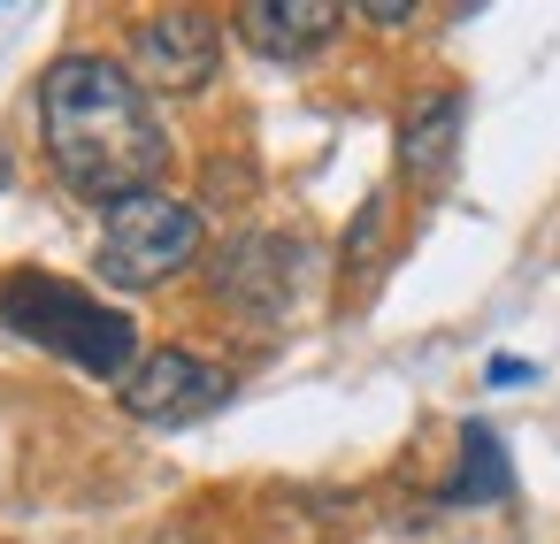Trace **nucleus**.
<instances>
[{"label": "nucleus", "mask_w": 560, "mask_h": 544, "mask_svg": "<svg viewBox=\"0 0 560 544\" xmlns=\"http://www.w3.org/2000/svg\"><path fill=\"white\" fill-rule=\"evenodd\" d=\"M460 123H468V100H460V93H430V100H415L407 123H399V177L422 185V192H438V185L453 177Z\"/></svg>", "instance_id": "0eeeda50"}, {"label": "nucleus", "mask_w": 560, "mask_h": 544, "mask_svg": "<svg viewBox=\"0 0 560 544\" xmlns=\"http://www.w3.org/2000/svg\"><path fill=\"white\" fill-rule=\"evenodd\" d=\"M0 322H9L16 338L47 345L55 360L85 368V376H131L139 368V330L124 307L47 276V269H16V276H0Z\"/></svg>", "instance_id": "f03ea898"}, {"label": "nucleus", "mask_w": 560, "mask_h": 544, "mask_svg": "<svg viewBox=\"0 0 560 544\" xmlns=\"http://www.w3.org/2000/svg\"><path fill=\"white\" fill-rule=\"evenodd\" d=\"M369 24H384V32H399V24H415V9H361Z\"/></svg>", "instance_id": "9b49d317"}, {"label": "nucleus", "mask_w": 560, "mask_h": 544, "mask_svg": "<svg viewBox=\"0 0 560 544\" xmlns=\"http://www.w3.org/2000/svg\"><path fill=\"white\" fill-rule=\"evenodd\" d=\"M292 269H300V246L292 238H238L223 261H215V299L231 315H254V322H277L292 307Z\"/></svg>", "instance_id": "423d86ee"}, {"label": "nucleus", "mask_w": 560, "mask_h": 544, "mask_svg": "<svg viewBox=\"0 0 560 544\" xmlns=\"http://www.w3.org/2000/svg\"><path fill=\"white\" fill-rule=\"evenodd\" d=\"M223 62V39L200 9H154L131 24V70L154 85V93H200Z\"/></svg>", "instance_id": "39448f33"}, {"label": "nucleus", "mask_w": 560, "mask_h": 544, "mask_svg": "<svg viewBox=\"0 0 560 544\" xmlns=\"http://www.w3.org/2000/svg\"><path fill=\"white\" fill-rule=\"evenodd\" d=\"M529 376H537V368H529L522 353H499V360H491V383H499V391H514V383H529Z\"/></svg>", "instance_id": "9d476101"}, {"label": "nucleus", "mask_w": 560, "mask_h": 544, "mask_svg": "<svg viewBox=\"0 0 560 544\" xmlns=\"http://www.w3.org/2000/svg\"><path fill=\"white\" fill-rule=\"evenodd\" d=\"M192 253H200V215L170 192H139V200L108 208V223H101V276L124 292L170 284Z\"/></svg>", "instance_id": "7ed1b4c3"}, {"label": "nucleus", "mask_w": 560, "mask_h": 544, "mask_svg": "<svg viewBox=\"0 0 560 544\" xmlns=\"http://www.w3.org/2000/svg\"><path fill=\"white\" fill-rule=\"evenodd\" d=\"M39 139L70 192L85 200H139L170 169V131L147 100V85L108 55H62L39 78Z\"/></svg>", "instance_id": "f257e3e1"}, {"label": "nucleus", "mask_w": 560, "mask_h": 544, "mask_svg": "<svg viewBox=\"0 0 560 544\" xmlns=\"http://www.w3.org/2000/svg\"><path fill=\"white\" fill-rule=\"evenodd\" d=\"M506 483H514V468H506L499 429H491V422H468V429H460V468H453L445 498H453V506H491V498H506Z\"/></svg>", "instance_id": "1a4fd4ad"}, {"label": "nucleus", "mask_w": 560, "mask_h": 544, "mask_svg": "<svg viewBox=\"0 0 560 544\" xmlns=\"http://www.w3.org/2000/svg\"><path fill=\"white\" fill-rule=\"evenodd\" d=\"M223 399H231V376H223L215 360H200V353H177V345L147 353V360L124 376V406H131L139 422H154V429H185V422L215 414Z\"/></svg>", "instance_id": "20e7f679"}, {"label": "nucleus", "mask_w": 560, "mask_h": 544, "mask_svg": "<svg viewBox=\"0 0 560 544\" xmlns=\"http://www.w3.org/2000/svg\"><path fill=\"white\" fill-rule=\"evenodd\" d=\"M338 24H346V9H323V0H254V9H238V39L269 62L315 55Z\"/></svg>", "instance_id": "6e6552de"}]
</instances>
